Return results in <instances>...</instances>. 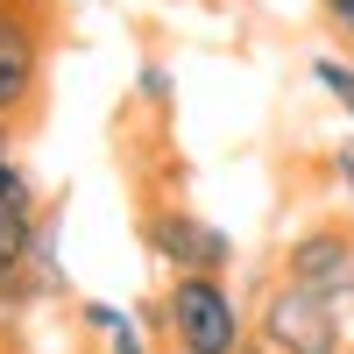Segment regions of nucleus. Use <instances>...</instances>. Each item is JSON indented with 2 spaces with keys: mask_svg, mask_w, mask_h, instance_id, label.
<instances>
[{
  "mask_svg": "<svg viewBox=\"0 0 354 354\" xmlns=\"http://www.w3.org/2000/svg\"><path fill=\"white\" fill-rule=\"evenodd\" d=\"M163 347L177 354H248V305L227 277H170L156 290Z\"/></svg>",
  "mask_w": 354,
  "mask_h": 354,
  "instance_id": "1",
  "label": "nucleus"
},
{
  "mask_svg": "<svg viewBox=\"0 0 354 354\" xmlns=\"http://www.w3.org/2000/svg\"><path fill=\"white\" fill-rule=\"evenodd\" d=\"M248 340H255V354H340V347H354L347 319L326 298H312L305 283H283V277L248 312Z\"/></svg>",
  "mask_w": 354,
  "mask_h": 354,
  "instance_id": "2",
  "label": "nucleus"
},
{
  "mask_svg": "<svg viewBox=\"0 0 354 354\" xmlns=\"http://www.w3.org/2000/svg\"><path fill=\"white\" fill-rule=\"evenodd\" d=\"M50 50H57V21L50 8H0V121H28L43 106L50 85Z\"/></svg>",
  "mask_w": 354,
  "mask_h": 354,
  "instance_id": "3",
  "label": "nucleus"
},
{
  "mask_svg": "<svg viewBox=\"0 0 354 354\" xmlns=\"http://www.w3.org/2000/svg\"><path fill=\"white\" fill-rule=\"evenodd\" d=\"M142 248L170 277H227L234 270V234L220 220L192 213V205H177V198H156L142 213Z\"/></svg>",
  "mask_w": 354,
  "mask_h": 354,
  "instance_id": "4",
  "label": "nucleus"
},
{
  "mask_svg": "<svg viewBox=\"0 0 354 354\" xmlns=\"http://www.w3.org/2000/svg\"><path fill=\"white\" fill-rule=\"evenodd\" d=\"M283 283H305L312 298H326L347 326H354V220H305L298 234L283 241V262H277Z\"/></svg>",
  "mask_w": 354,
  "mask_h": 354,
  "instance_id": "5",
  "label": "nucleus"
},
{
  "mask_svg": "<svg viewBox=\"0 0 354 354\" xmlns=\"http://www.w3.org/2000/svg\"><path fill=\"white\" fill-rule=\"evenodd\" d=\"M36 227H43V192H36V170H28L21 156H0V277L28 270Z\"/></svg>",
  "mask_w": 354,
  "mask_h": 354,
  "instance_id": "6",
  "label": "nucleus"
},
{
  "mask_svg": "<svg viewBox=\"0 0 354 354\" xmlns=\"http://www.w3.org/2000/svg\"><path fill=\"white\" fill-rule=\"evenodd\" d=\"M78 326L100 340V354H156V333L142 326V312H135V305L85 298V305H78Z\"/></svg>",
  "mask_w": 354,
  "mask_h": 354,
  "instance_id": "7",
  "label": "nucleus"
},
{
  "mask_svg": "<svg viewBox=\"0 0 354 354\" xmlns=\"http://www.w3.org/2000/svg\"><path fill=\"white\" fill-rule=\"evenodd\" d=\"M312 85L340 106V121L354 128V57H347V50H319V57H312Z\"/></svg>",
  "mask_w": 354,
  "mask_h": 354,
  "instance_id": "8",
  "label": "nucleus"
},
{
  "mask_svg": "<svg viewBox=\"0 0 354 354\" xmlns=\"http://www.w3.org/2000/svg\"><path fill=\"white\" fill-rule=\"evenodd\" d=\"M135 100H142V106H156V113H170L177 78H170V64H163V57H142V64H135Z\"/></svg>",
  "mask_w": 354,
  "mask_h": 354,
  "instance_id": "9",
  "label": "nucleus"
},
{
  "mask_svg": "<svg viewBox=\"0 0 354 354\" xmlns=\"http://www.w3.org/2000/svg\"><path fill=\"white\" fill-rule=\"evenodd\" d=\"M312 8H319V21H326L340 43H354V0H312Z\"/></svg>",
  "mask_w": 354,
  "mask_h": 354,
  "instance_id": "10",
  "label": "nucleus"
},
{
  "mask_svg": "<svg viewBox=\"0 0 354 354\" xmlns=\"http://www.w3.org/2000/svg\"><path fill=\"white\" fill-rule=\"evenodd\" d=\"M326 170H333V185L347 192V205H354V142H340V149L326 156Z\"/></svg>",
  "mask_w": 354,
  "mask_h": 354,
  "instance_id": "11",
  "label": "nucleus"
},
{
  "mask_svg": "<svg viewBox=\"0 0 354 354\" xmlns=\"http://www.w3.org/2000/svg\"><path fill=\"white\" fill-rule=\"evenodd\" d=\"M15 142H21V128H15V121H0V156H15Z\"/></svg>",
  "mask_w": 354,
  "mask_h": 354,
  "instance_id": "12",
  "label": "nucleus"
},
{
  "mask_svg": "<svg viewBox=\"0 0 354 354\" xmlns=\"http://www.w3.org/2000/svg\"><path fill=\"white\" fill-rule=\"evenodd\" d=\"M0 8H36V0H0Z\"/></svg>",
  "mask_w": 354,
  "mask_h": 354,
  "instance_id": "13",
  "label": "nucleus"
},
{
  "mask_svg": "<svg viewBox=\"0 0 354 354\" xmlns=\"http://www.w3.org/2000/svg\"><path fill=\"white\" fill-rule=\"evenodd\" d=\"M156 354H177V347H156Z\"/></svg>",
  "mask_w": 354,
  "mask_h": 354,
  "instance_id": "14",
  "label": "nucleus"
},
{
  "mask_svg": "<svg viewBox=\"0 0 354 354\" xmlns=\"http://www.w3.org/2000/svg\"><path fill=\"white\" fill-rule=\"evenodd\" d=\"M347 57H354V43H347Z\"/></svg>",
  "mask_w": 354,
  "mask_h": 354,
  "instance_id": "15",
  "label": "nucleus"
},
{
  "mask_svg": "<svg viewBox=\"0 0 354 354\" xmlns=\"http://www.w3.org/2000/svg\"><path fill=\"white\" fill-rule=\"evenodd\" d=\"M340 354H354V347H340Z\"/></svg>",
  "mask_w": 354,
  "mask_h": 354,
  "instance_id": "16",
  "label": "nucleus"
},
{
  "mask_svg": "<svg viewBox=\"0 0 354 354\" xmlns=\"http://www.w3.org/2000/svg\"><path fill=\"white\" fill-rule=\"evenodd\" d=\"M248 354H255V340H248Z\"/></svg>",
  "mask_w": 354,
  "mask_h": 354,
  "instance_id": "17",
  "label": "nucleus"
}]
</instances>
